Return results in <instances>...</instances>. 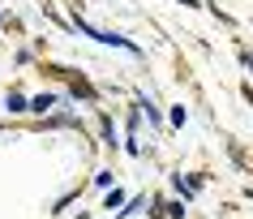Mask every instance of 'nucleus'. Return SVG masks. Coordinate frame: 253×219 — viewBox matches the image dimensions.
Wrapping results in <instances>:
<instances>
[{"label":"nucleus","instance_id":"f257e3e1","mask_svg":"<svg viewBox=\"0 0 253 219\" xmlns=\"http://www.w3.org/2000/svg\"><path fill=\"white\" fill-rule=\"evenodd\" d=\"M245 65H249V69H253V56H245Z\"/></svg>","mask_w":253,"mask_h":219},{"label":"nucleus","instance_id":"f03ea898","mask_svg":"<svg viewBox=\"0 0 253 219\" xmlns=\"http://www.w3.org/2000/svg\"><path fill=\"white\" fill-rule=\"evenodd\" d=\"M180 4H193V0H180Z\"/></svg>","mask_w":253,"mask_h":219}]
</instances>
